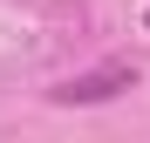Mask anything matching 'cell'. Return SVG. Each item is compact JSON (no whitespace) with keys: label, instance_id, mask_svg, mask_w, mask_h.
I'll return each instance as SVG.
<instances>
[{"label":"cell","instance_id":"1","mask_svg":"<svg viewBox=\"0 0 150 143\" xmlns=\"http://www.w3.org/2000/svg\"><path fill=\"white\" fill-rule=\"evenodd\" d=\"M137 82V68L130 61H103V68H89V75H68L55 89V102H109L116 89H130Z\"/></svg>","mask_w":150,"mask_h":143}]
</instances>
